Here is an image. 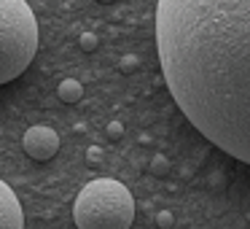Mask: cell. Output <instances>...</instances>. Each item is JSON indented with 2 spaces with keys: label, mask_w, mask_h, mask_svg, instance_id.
I'll return each mask as SVG.
<instances>
[{
  "label": "cell",
  "mask_w": 250,
  "mask_h": 229,
  "mask_svg": "<svg viewBox=\"0 0 250 229\" xmlns=\"http://www.w3.org/2000/svg\"><path fill=\"white\" fill-rule=\"evenodd\" d=\"M151 173L153 175H167L169 173V159L162 157V154H159V157H153L151 159Z\"/></svg>",
  "instance_id": "cell-7"
},
{
  "label": "cell",
  "mask_w": 250,
  "mask_h": 229,
  "mask_svg": "<svg viewBox=\"0 0 250 229\" xmlns=\"http://www.w3.org/2000/svg\"><path fill=\"white\" fill-rule=\"evenodd\" d=\"M78 46H81L83 51H94V49L100 46V38H97L94 33H83L81 38H78Z\"/></svg>",
  "instance_id": "cell-8"
},
{
  "label": "cell",
  "mask_w": 250,
  "mask_h": 229,
  "mask_svg": "<svg viewBox=\"0 0 250 229\" xmlns=\"http://www.w3.org/2000/svg\"><path fill=\"white\" fill-rule=\"evenodd\" d=\"M22 148H24V154H27L30 159L49 162V159L60 151V135L46 124H35V127H30V130L24 132Z\"/></svg>",
  "instance_id": "cell-4"
},
{
  "label": "cell",
  "mask_w": 250,
  "mask_h": 229,
  "mask_svg": "<svg viewBox=\"0 0 250 229\" xmlns=\"http://www.w3.org/2000/svg\"><path fill=\"white\" fill-rule=\"evenodd\" d=\"M137 65H140V60H137L135 54H126V57H121L119 70H121V73H135V70H137Z\"/></svg>",
  "instance_id": "cell-9"
},
{
  "label": "cell",
  "mask_w": 250,
  "mask_h": 229,
  "mask_svg": "<svg viewBox=\"0 0 250 229\" xmlns=\"http://www.w3.org/2000/svg\"><path fill=\"white\" fill-rule=\"evenodd\" d=\"M100 3H113V0H100Z\"/></svg>",
  "instance_id": "cell-13"
},
{
  "label": "cell",
  "mask_w": 250,
  "mask_h": 229,
  "mask_svg": "<svg viewBox=\"0 0 250 229\" xmlns=\"http://www.w3.org/2000/svg\"><path fill=\"white\" fill-rule=\"evenodd\" d=\"M57 94H60L62 103L73 105V103H78V100L83 97V87H81V81H76V78H65V81L57 87Z\"/></svg>",
  "instance_id": "cell-6"
},
{
  "label": "cell",
  "mask_w": 250,
  "mask_h": 229,
  "mask_svg": "<svg viewBox=\"0 0 250 229\" xmlns=\"http://www.w3.org/2000/svg\"><path fill=\"white\" fill-rule=\"evenodd\" d=\"M156 227L159 229H172L175 227V216L169 210H159L156 213Z\"/></svg>",
  "instance_id": "cell-10"
},
{
  "label": "cell",
  "mask_w": 250,
  "mask_h": 229,
  "mask_svg": "<svg viewBox=\"0 0 250 229\" xmlns=\"http://www.w3.org/2000/svg\"><path fill=\"white\" fill-rule=\"evenodd\" d=\"M105 132H108V137H110V140H119V137L124 135V124H121V121H110V124H108V130H105Z\"/></svg>",
  "instance_id": "cell-11"
},
{
  "label": "cell",
  "mask_w": 250,
  "mask_h": 229,
  "mask_svg": "<svg viewBox=\"0 0 250 229\" xmlns=\"http://www.w3.org/2000/svg\"><path fill=\"white\" fill-rule=\"evenodd\" d=\"M156 49L183 116L250 164V0H159Z\"/></svg>",
  "instance_id": "cell-1"
},
{
  "label": "cell",
  "mask_w": 250,
  "mask_h": 229,
  "mask_svg": "<svg viewBox=\"0 0 250 229\" xmlns=\"http://www.w3.org/2000/svg\"><path fill=\"white\" fill-rule=\"evenodd\" d=\"M86 159L89 162H100V159H103V148H97V146H92V148H86Z\"/></svg>",
  "instance_id": "cell-12"
},
{
  "label": "cell",
  "mask_w": 250,
  "mask_h": 229,
  "mask_svg": "<svg viewBox=\"0 0 250 229\" xmlns=\"http://www.w3.org/2000/svg\"><path fill=\"white\" fill-rule=\"evenodd\" d=\"M0 229H24V213L14 189L0 181Z\"/></svg>",
  "instance_id": "cell-5"
},
{
  "label": "cell",
  "mask_w": 250,
  "mask_h": 229,
  "mask_svg": "<svg viewBox=\"0 0 250 229\" xmlns=\"http://www.w3.org/2000/svg\"><path fill=\"white\" fill-rule=\"evenodd\" d=\"M38 51V22L27 0H0V84L19 78Z\"/></svg>",
  "instance_id": "cell-3"
},
{
  "label": "cell",
  "mask_w": 250,
  "mask_h": 229,
  "mask_svg": "<svg viewBox=\"0 0 250 229\" xmlns=\"http://www.w3.org/2000/svg\"><path fill=\"white\" fill-rule=\"evenodd\" d=\"M73 221L78 229H129L135 221L132 191L113 178L89 181L73 202Z\"/></svg>",
  "instance_id": "cell-2"
}]
</instances>
